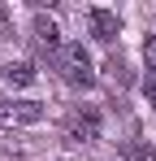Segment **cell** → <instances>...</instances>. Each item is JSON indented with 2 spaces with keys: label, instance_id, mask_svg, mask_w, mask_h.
I'll return each instance as SVG.
<instances>
[{
  "label": "cell",
  "instance_id": "7",
  "mask_svg": "<svg viewBox=\"0 0 156 161\" xmlns=\"http://www.w3.org/2000/svg\"><path fill=\"white\" fill-rule=\"evenodd\" d=\"M143 61H148V74H156V35H148L143 44Z\"/></svg>",
  "mask_w": 156,
  "mask_h": 161
},
{
  "label": "cell",
  "instance_id": "8",
  "mask_svg": "<svg viewBox=\"0 0 156 161\" xmlns=\"http://www.w3.org/2000/svg\"><path fill=\"white\" fill-rule=\"evenodd\" d=\"M126 157H134V161H152V153H148L143 144H126Z\"/></svg>",
  "mask_w": 156,
  "mask_h": 161
},
{
  "label": "cell",
  "instance_id": "3",
  "mask_svg": "<svg viewBox=\"0 0 156 161\" xmlns=\"http://www.w3.org/2000/svg\"><path fill=\"white\" fill-rule=\"evenodd\" d=\"M65 139H74V144H91V139H100V113H91V109L74 113V118L65 122Z\"/></svg>",
  "mask_w": 156,
  "mask_h": 161
},
{
  "label": "cell",
  "instance_id": "2",
  "mask_svg": "<svg viewBox=\"0 0 156 161\" xmlns=\"http://www.w3.org/2000/svg\"><path fill=\"white\" fill-rule=\"evenodd\" d=\"M44 105L39 100H0V126H26V122H39Z\"/></svg>",
  "mask_w": 156,
  "mask_h": 161
},
{
  "label": "cell",
  "instance_id": "5",
  "mask_svg": "<svg viewBox=\"0 0 156 161\" xmlns=\"http://www.w3.org/2000/svg\"><path fill=\"white\" fill-rule=\"evenodd\" d=\"M35 44L48 48V53H61V48H65V44H61V31H56L52 18H35Z\"/></svg>",
  "mask_w": 156,
  "mask_h": 161
},
{
  "label": "cell",
  "instance_id": "9",
  "mask_svg": "<svg viewBox=\"0 0 156 161\" xmlns=\"http://www.w3.org/2000/svg\"><path fill=\"white\" fill-rule=\"evenodd\" d=\"M143 96H148V100H152V109H156V74H148V79H143Z\"/></svg>",
  "mask_w": 156,
  "mask_h": 161
},
{
  "label": "cell",
  "instance_id": "4",
  "mask_svg": "<svg viewBox=\"0 0 156 161\" xmlns=\"http://www.w3.org/2000/svg\"><path fill=\"white\" fill-rule=\"evenodd\" d=\"M87 18H91V35L104 39V44H113V39L122 35V18H117L113 9H91Z\"/></svg>",
  "mask_w": 156,
  "mask_h": 161
},
{
  "label": "cell",
  "instance_id": "6",
  "mask_svg": "<svg viewBox=\"0 0 156 161\" xmlns=\"http://www.w3.org/2000/svg\"><path fill=\"white\" fill-rule=\"evenodd\" d=\"M0 74L13 83V87H26V83H35V65H30V61H13V65H4Z\"/></svg>",
  "mask_w": 156,
  "mask_h": 161
},
{
  "label": "cell",
  "instance_id": "1",
  "mask_svg": "<svg viewBox=\"0 0 156 161\" xmlns=\"http://www.w3.org/2000/svg\"><path fill=\"white\" fill-rule=\"evenodd\" d=\"M56 65H61L65 83H74V87H91V83H96L91 57H87V48H82V44H65V48L56 53Z\"/></svg>",
  "mask_w": 156,
  "mask_h": 161
}]
</instances>
